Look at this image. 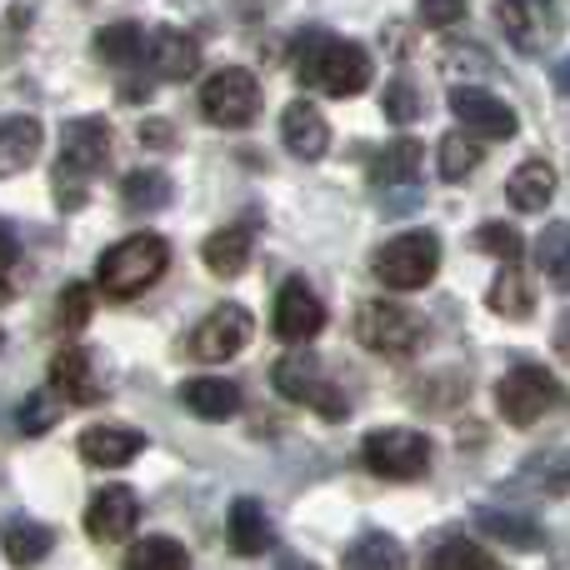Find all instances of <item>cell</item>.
Segmentation results:
<instances>
[{"label":"cell","mask_w":570,"mask_h":570,"mask_svg":"<svg viewBox=\"0 0 570 570\" xmlns=\"http://www.w3.org/2000/svg\"><path fill=\"white\" fill-rule=\"evenodd\" d=\"M295 76L311 90H325V96H361L371 86V50L361 40H335V36H301V60H295Z\"/></svg>","instance_id":"6da1fadb"},{"label":"cell","mask_w":570,"mask_h":570,"mask_svg":"<svg viewBox=\"0 0 570 570\" xmlns=\"http://www.w3.org/2000/svg\"><path fill=\"white\" fill-rule=\"evenodd\" d=\"M110 160V126L100 116L66 120L60 136V160H56V206L80 210L90 196V180L100 176V166Z\"/></svg>","instance_id":"7a4b0ae2"},{"label":"cell","mask_w":570,"mask_h":570,"mask_svg":"<svg viewBox=\"0 0 570 570\" xmlns=\"http://www.w3.org/2000/svg\"><path fill=\"white\" fill-rule=\"evenodd\" d=\"M166 266H170L166 236H150V230H140V236L116 240V246L100 256L96 281H100V291H106L110 301H136L140 291H150V285L166 276Z\"/></svg>","instance_id":"3957f363"},{"label":"cell","mask_w":570,"mask_h":570,"mask_svg":"<svg viewBox=\"0 0 570 570\" xmlns=\"http://www.w3.org/2000/svg\"><path fill=\"white\" fill-rule=\"evenodd\" d=\"M355 341L365 351L385 355V361H405V355H415L425 345V321L395 301H365L355 311Z\"/></svg>","instance_id":"277c9868"},{"label":"cell","mask_w":570,"mask_h":570,"mask_svg":"<svg viewBox=\"0 0 570 570\" xmlns=\"http://www.w3.org/2000/svg\"><path fill=\"white\" fill-rule=\"evenodd\" d=\"M375 281L391 285V291H421V285L435 281L441 271V240L435 230H405V236L385 240L371 261Z\"/></svg>","instance_id":"5b68a950"},{"label":"cell","mask_w":570,"mask_h":570,"mask_svg":"<svg viewBox=\"0 0 570 570\" xmlns=\"http://www.w3.org/2000/svg\"><path fill=\"white\" fill-rule=\"evenodd\" d=\"M361 461L381 481H421L431 471V435L411 431V425H381L361 441Z\"/></svg>","instance_id":"8992f818"},{"label":"cell","mask_w":570,"mask_h":570,"mask_svg":"<svg viewBox=\"0 0 570 570\" xmlns=\"http://www.w3.org/2000/svg\"><path fill=\"white\" fill-rule=\"evenodd\" d=\"M271 381H276V391L285 395V401L311 405V411H321L325 421H345V415H351V395H345L335 381H325L321 361H315L311 351L281 355L276 371H271Z\"/></svg>","instance_id":"52a82bcc"},{"label":"cell","mask_w":570,"mask_h":570,"mask_svg":"<svg viewBox=\"0 0 570 570\" xmlns=\"http://www.w3.org/2000/svg\"><path fill=\"white\" fill-rule=\"evenodd\" d=\"M561 401H566V391L546 365H515V371H505L501 385H495V405H501V415L511 425H535Z\"/></svg>","instance_id":"ba28073f"},{"label":"cell","mask_w":570,"mask_h":570,"mask_svg":"<svg viewBox=\"0 0 570 570\" xmlns=\"http://www.w3.org/2000/svg\"><path fill=\"white\" fill-rule=\"evenodd\" d=\"M256 110H261V86H256V76L240 70V66L216 70V76L200 86V116H206L210 126H220V130L250 126Z\"/></svg>","instance_id":"9c48e42d"},{"label":"cell","mask_w":570,"mask_h":570,"mask_svg":"<svg viewBox=\"0 0 570 570\" xmlns=\"http://www.w3.org/2000/svg\"><path fill=\"white\" fill-rule=\"evenodd\" d=\"M250 335H256V321H250L246 305H216V311L206 315V321L190 331V355L196 361H230V355H240L250 345Z\"/></svg>","instance_id":"30bf717a"},{"label":"cell","mask_w":570,"mask_h":570,"mask_svg":"<svg viewBox=\"0 0 570 570\" xmlns=\"http://www.w3.org/2000/svg\"><path fill=\"white\" fill-rule=\"evenodd\" d=\"M271 331L281 335L285 345H305L325 331V305L321 295L311 291L305 281H285L276 295V311H271Z\"/></svg>","instance_id":"8fae6325"},{"label":"cell","mask_w":570,"mask_h":570,"mask_svg":"<svg viewBox=\"0 0 570 570\" xmlns=\"http://www.w3.org/2000/svg\"><path fill=\"white\" fill-rule=\"evenodd\" d=\"M451 116L461 120L471 136H481V140H511L515 130H521L515 110L505 106L501 96H491V90H475V86H455L451 90Z\"/></svg>","instance_id":"7c38bea8"},{"label":"cell","mask_w":570,"mask_h":570,"mask_svg":"<svg viewBox=\"0 0 570 570\" xmlns=\"http://www.w3.org/2000/svg\"><path fill=\"white\" fill-rule=\"evenodd\" d=\"M136 521H140V501H136L130 485H106V491H96L90 495V505H86V535L96 546L130 541Z\"/></svg>","instance_id":"4fadbf2b"},{"label":"cell","mask_w":570,"mask_h":570,"mask_svg":"<svg viewBox=\"0 0 570 570\" xmlns=\"http://www.w3.org/2000/svg\"><path fill=\"white\" fill-rule=\"evenodd\" d=\"M50 391H56L66 405H96L100 395H106L96 351H86V345H66V351H56V361H50Z\"/></svg>","instance_id":"5bb4252c"},{"label":"cell","mask_w":570,"mask_h":570,"mask_svg":"<svg viewBox=\"0 0 570 570\" xmlns=\"http://www.w3.org/2000/svg\"><path fill=\"white\" fill-rule=\"evenodd\" d=\"M281 140L295 160H321L331 150V126H325L315 100H291L281 116Z\"/></svg>","instance_id":"9a60e30c"},{"label":"cell","mask_w":570,"mask_h":570,"mask_svg":"<svg viewBox=\"0 0 570 570\" xmlns=\"http://www.w3.org/2000/svg\"><path fill=\"white\" fill-rule=\"evenodd\" d=\"M140 451H146V435L130 431V425H90V431H80V461L100 465V471L130 465Z\"/></svg>","instance_id":"2e32d148"},{"label":"cell","mask_w":570,"mask_h":570,"mask_svg":"<svg viewBox=\"0 0 570 570\" xmlns=\"http://www.w3.org/2000/svg\"><path fill=\"white\" fill-rule=\"evenodd\" d=\"M475 525H481L491 541H501L505 551H546V525L535 521L531 511H495V505H481Z\"/></svg>","instance_id":"e0dca14e"},{"label":"cell","mask_w":570,"mask_h":570,"mask_svg":"<svg viewBox=\"0 0 570 570\" xmlns=\"http://www.w3.org/2000/svg\"><path fill=\"white\" fill-rule=\"evenodd\" d=\"M250 246H256V230H250V220H236V226L216 230V236L200 246V256H206V271L220 281H236L240 271L250 266Z\"/></svg>","instance_id":"ac0fdd59"},{"label":"cell","mask_w":570,"mask_h":570,"mask_svg":"<svg viewBox=\"0 0 570 570\" xmlns=\"http://www.w3.org/2000/svg\"><path fill=\"white\" fill-rule=\"evenodd\" d=\"M150 70H156V80H190L200 70V40L186 36V30H156Z\"/></svg>","instance_id":"d6986e66"},{"label":"cell","mask_w":570,"mask_h":570,"mask_svg":"<svg viewBox=\"0 0 570 570\" xmlns=\"http://www.w3.org/2000/svg\"><path fill=\"white\" fill-rule=\"evenodd\" d=\"M180 405L196 411L200 421H230L240 411V385L220 381V375H196V381L180 385Z\"/></svg>","instance_id":"ffe728a7"},{"label":"cell","mask_w":570,"mask_h":570,"mask_svg":"<svg viewBox=\"0 0 570 570\" xmlns=\"http://www.w3.org/2000/svg\"><path fill=\"white\" fill-rule=\"evenodd\" d=\"M230 546H236V556H266L271 546H276V525H271L266 505L250 501V495H240L236 505H230Z\"/></svg>","instance_id":"44dd1931"},{"label":"cell","mask_w":570,"mask_h":570,"mask_svg":"<svg viewBox=\"0 0 570 570\" xmlns=\"http://www.w3.org/2000/svg\"><path fill=\"white\" fill-rule=\"evenodd\" d=\"M40 140H46V130H40L36 116H10V120H0V180L20 176V170H26L30 160L40 156Z\"/></svg>","instance_id":"7402d4cb"},{"label":"cell","mask_w":570,"mask_h":570,"mask_svg":"<svg viewBox=\"0 0 570 570\" xmlns=\"http://www.w3.org/2000/svg\"><path fill=\"white\" fill-rule=\"evenodd\" d=\"M505 200H511L521 216L546 210L556 200V170L546 166V160H525V166H515L511 180H505Z\"/></svg>","instance_id":"603a6c76"},{"label":"cell","mask_w":570,"mask_h":570,"mask_svg":"<svg viewBox=\"0 0 570 570\" xmlns=\"http://www.w3.org/2000/svg\"><path fill=\"white\" fill-rule=\"evenodd\" d=\"M0 551L10 556V566H40L50 551H56V535L40 521H26V515H10L0 525Z\"/></svg>","instance_id":"cb8c5ba5"},{"label":"cell","mask_w":570,"mask_h":570,"mask_svg":"<svg viewBox=\"0 0 570 570\" xmlns=\"http://www.w3.org/2000/svg\"><path fill=\"white\" fill-rule=\"evenodd\" d=\"M415 176H421V146H415L411 136L391 140V146H385L381 156L371 160V186H375V190L415 186Z\"/></svg>","instance_id":"d4e9b609"},{"label":"cell","mask_w":570,"mask_h":570,"mask_svg":"<svg viewBox=\"0 0 570 570\" xmlns=\"http://www.w3.org/2000/svg\"><path fill=\"white\" fill-rule=\"evenodd\" d=\"M485 305H491L495 315H505V321H531L535 291H531V281H525V271L521 266H505L501 276L491 281V295H485Z\"/></svg>","instance_id":"484cf974"},{"label":"cell","mask_w":570,"mask_h":570,"mask_svg":"<svg viewBox=\"0 0 570 570\" xmlns=\"http://www.w3.org/2000/svg\"><path fill=\"white\" fill-rule=\"evenodd\" d=\"M120 200H126L130 216H150V210L170 206V176L166 170H130L120 180Z\"/></svg>","instance_id":"4316f807"},{"label":"cell","mask_w":570,"mask_h":570,"mask_svg":"<svg viewBox=\"0 0 570 570\" xmlns=\"http://www.w3.org/2000/svg\"><path fill=\"white\" fill-rule=\"evenodd\" d=\"M345 570H405V546L385 531H371L345 551Z\"/></svg>","instance_id":"83f0119b"},{"label":"cell","mask_w":570,"mask_h":570,"mask_svg":"<svg viewBox=\"0 0 570 570\" xmlns=\"http://www.w3.org/2000/svg\"><path fill=\"white\" fill-rule=\"evenodd\" d=\"M535 266L546 271V281H551L556 291L570 295V226L566 220L541 230V240H535Z\"/></svg>","instance_id":"f1b7e54d"},{"label":"cell","mask_w":570,"mask_h":570,"mask_svg":"<svg viewBox=\"0 0 570 570\" xmlns=\"http://www.w3.org/2000/svg\"><path fill=\"white\" fill-rule=\"evenodd\" d=\"M96 56L106 66H136L146 56V36H140L136 20H116V26H100L96 30Z\"/></svg>","instance_id":"f546056e"},{"label":"cell","mask_w":570,"mask_h":570,"mask_svg":"<svg viewBox=\"0 0 570 570\" xmlns=\"http://www.w3.org/2000/svg\"><path fill=\"white\" fill-rule=\"evenodd\" d=\"M120 570H190V556L170 535H146V541H136L126 551V566Z\"/></svg>","instance_id":"4dcf8cb0"},{"label":"cell","mask_w":570,"mask_h":570,"mask_svg":"<svg viewBox=\"0 0 570 570\" xmlns=\"http://www.w3.org/2000/svg\"><path fill=\"white\" fill-rule=\"evenodd\" d=\"M425 570H505V566L491 551H481L475 541H465V535H451V541H441L431 551Z\"/></svg>","instance_id":"1f68e13d"},{"label":"cell","mask_w":570,"mask_h":570,"mask_svg":"<svg viewBox=\"0 0 570 570\" xmlns=\"http://www.w3.org/2000/svg\"><path fill=\"white\" fill-rule=\"evenodd\" d=\"M481 156L485 150H481V140H475L471 130H451V136L441 140V176L455 186V180H465L475 166H481Z\"/></svg>","instance_id":"d6a6232c"},{"label":"cell","mask_w":570,"mask_h":570,"mask_svg":"<svg viewBox=\"0 0 570 570\" xmlns=\"http://www.w3.org/2000/svg\"><path fill=\"white\" fill-rule=\"evenodd\" d=\"M475 246H481L485 256L505 261V266H521V256H525V240H521V230H515V226H505V220H485V226L475 230Z\"/></svg>","instance_id":"836d02e7"},{"label":"cell","mask_w":570,"mask_h":570,"mask_svg":"<svg viewBox=\"0 0 570 570\" xmlns=\"http://www.w3.org/2000/svg\"><path fill=\"white\" fill-rule=\"evenodd\" d=\"M381 106H385V120H395V126H411V120H421L425 100H421V90H415V80L395 76L391 86H385Z\"/></svg>","instance_id":"e575fe53"},{"label":"cell","mask_w":570,"mask_h":570,"mask_svg":"<svg viewBox=\"0 0 570 570\" xmlns=\"http://www.w3.org/2000/svg\"><path fill=\"white\" fill-rule=\"evenodd\" d=\"M60 405H66V401H60L56 391H36V395H26V405H20V415H16L20 435H46L50 425H56Z\"/></svg>","instance_id":"d590c367"},{"label":"cell","mask_w":570,"mask_h":570,"mask_svg":"<svg viewBox=\"0 0 570 570\" xmlns=\"http://www.w3.org/2000/svg\"><path fill=\"white\" fill-rule=\"evenodd\" d=\"M495 16H501L505 36H511L521 50H535V46H541V36H535V10L525 6V0H495Z\"/></svg>","instance_id":"8d00e7d4"},{"label":"cell","mask_w":570,"mask_h":570,"mask_svg":"<svg viewBox=\"0 0 570 570\" xmlns=\"http://www.w3.org/2000/svg\"><path fill=\"white\" fill-rule=\"evenodd\" d=\"M90 305H96V295H90V285H66L56 301V325L60 331H80V325L90 321Z\"/></svg>","instance_id":"74e56055"},{"label":"cell","mask_w":570,"mask_h":570,"mask_svg":"<svg viewBox=\"0 0 570 570\" xmlns=\"http://www.w3.org/2000/svg\"><path fill=\"white\" fill-rule=\"evenodd\" d=\"M441 70L445 76H461V70H475V76H491V60H485L481 46H471V40H451V46H441Z\"/></svg>","instance_id":"f35d334b"},{"label":"cell","mask_w":570,"mask_h":570,"mask_svg":"<svg viewBox=\"0 0 570 570\" xmlns=\"http://www.w3.org/2000/svg\"><path fill=\"white\" fill-rule=\"evenodd\" d=\"M465 6H471V0H415V20H421L425 30H451L455 20L465 16Z\"/></svg>","instance_id":"ab89813d"},{"label":"cell","mask_w":570,"mask_h":570,"mask_svg":"<svg viewBox=\"0 0 570 570\" xmlns=\"http://www.w3.org/2000/svg\"><path fill=\"white\" fill-rule=\"evenodd\" d=\"M140 146H150V150H170V146H176L170 120H146V126H140Z\"/></svg>","instance_id":"60d3db41"},{"label":"cell","mask_w":570,"mask_h":570,"mask_svg":"<svg viewBox=\"0 0 570 570\" xmlns=\"http://www.w3.org/2000/svg\"><path fill=\"white\" fill-rule=\"evenodd\" d=\"M20 261V240H16V230L0 220V266H16Z\"/></svg>","instance_id":"b9f144b4"},{"label":"cell","mask_w":570,"mask_h":570,"mask_svg":"<svg viewBox=\"0 0 570 570\" xmlns=\"http://www.w3.org/2000/svg\"><path fill=\"white\" fill-rule=\"evenodd\" d=\"M16 301V266H0V305Z\"/></svg>","instance_id":"7bdbcfd3"},{"label":"cell","mask_w":570,"mask_h":570,"mask_svg":"<svg viewBox=\"0 0 570 570\" xmlns=\"http://www.w3.org/2000/svg\"><path fill=\"white\" fill-rule=\"evenodd\" d=\"M556 351L570 355V311H561V321H556Z\"/></svg>","instance_id":"ee69618b"},{"label":"cell","mask_w":570,"mask_h":570,"mask_svg":"<svg viewBox=\"0 0 570 570\" xmlns=\"http://www.w3.org/2000/svg\"><path fill=\"white\" fill-rule=\"evenodd\" d=\"M281 570H321V566H311V561H295V556H285Z\"/></svg>","instance_id":"f6af8a7d"},{"label":"cell","mask_w":570,"mask_h":570,"mask_svg":"<svg viewBox=\"0 0 570 570\" xmlns=\"http://www.w3.org/2000/svg\"><path fill=\"white\" fill-rule=\"evenodd\" d=\"M556 80H561V86L570 90V60H566V66H561V70H556Z\"/></svg>","instance_id":"bcb514c9"},{"label":"cell","mask_w":570,"mask_h":570,"mask_svg":"<svg viewBox=\"0 0 570 570\" xmlns=\"http://www.w3.org/2000/svg\"><path fill=\"white\" fill-rule=\"evenodd\" d=\"M0 351H6V331H0Z\"/></svg>","instance_id":"7dc6e473"}]
</instances>
